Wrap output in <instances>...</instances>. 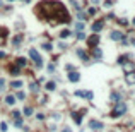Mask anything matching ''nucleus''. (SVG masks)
Returning a JSON list of instances; mask_svg holds the SVG:
<instances>
[{
	"label": "nucleus",
	"instance_id": "obj_25",
	"mask_svg": "<svg viewBox=\"0 0 135 132\" xmlns=\"http://www.w3.org/2000/svg\"><path fill=\"white\" fill-rule=\"evenodd\" d=\"M14 124H16V127H22V118H21V117L14 118Z\"/></svg>",
	"mask_w": 135,
	"mask_h": 132
},
{
	"label": "nucleus",
	"instance_id": "obj_7",
	"mask_svg": "<svg viewBox=\"0 0 135 132\" xmlns=\"http://www.w3.org/2000/svg\"><path fill=\"white\" fill-rule=\"evenodd\" d=\"M103 26H104V21H103V19H99V21L92 22V33H99V31L103 29Z\"/></svg>",
	"mask_w": 135,
	"mask_h": 132
},
{
	"label": "nucleus",
	"instance_id": "obj_12",
	"mask_svg": "<svg viewBox=\"0 0 135 132\" xmlns=\"http://www.w3.org/2000/svg\"><path fill=\"white\" fill-rule=\"evenodd\" d=\"M77 55L82 58V60H84V62H87V60H89V55H87V52H86V50L79 48V50H77Z\"/></svg>",
	"mask_w": 135,
	"mask_h": 132
},
{
	"label": "nucleus",
	"instance_id": "obj_26",
	"mask_svg": "<svg viewBox=\"0 0 135 132\" xmlns=\"http://www.w3.org/2000/svg\"><path fill=\"white\" fill-rule=\"evenodd\" d=\"M16 98H17V99H24V98H26L24 91H19V93H17V95H16Z\"/></svg>",
	"mask_w": 135,
	"mask_h": 132
},
{
	"label": "nucleus",
	"instance_id": "obj_5",
	"mask_svg": "<svg viewBox=\"0 0 135 132\" xmlns=\"http://www.w3.org/2000/svg\"><path fill=\"white\" fill-rule=\"evenodd\" d=\"M89 127L92 129V130H101V129H104V125H103V122H99V120H91Z\"/></svg>",
	"mask_w": 135,
	"mask_h": 132
},
{
	"label": "nucleus",
	"instance_id": "obj_34",
	"mask_svg": "<svg viewBox=\"0 0 135 132\" xmlns=\"http://www.w3.org/2000/svg\"><path fill=\"white\" fill-rule=\"evenodd\" d=\"M43 48H45V50H48V52H50V50H51V43H45V45H43Z\"/></svg>",
	"mask_w": 135,
	"mask_h": 132
},
{
	"label": "nucleus",
	"instance_id": "obj_16",
	"mask_svg": "<svg viewBox=\"0 0 135 132\" xmlns=\"http://www.w3.org/2000/svg\"><path fill=\"white\" fill-rule=\"evenodd\" d=\"M111 40H115V41H118V40H123V34L120 33V31H113V33H111Z\"/></svg>",
	"mask_w": 135,
	"mask_h": 132
},
{
	"label": "nucleus",
	"instance_id": "obj_29",
	"mask_svg": "<svg viewBox=\"0 0 135 132\" xmlns=\"http://www.w3.org/2000/svg\"><path fill=\"white\" fill-rule=\"evenodd\" d=\"M77 40H86V34L82 33V31H79L77 33Z\"/></svg>",
	"mask_w": 135,
	"mask_h": 132
},
{
	"label": "nucleus",
	"instance_id": "obj_2",
	"mask_svg": "<svg viewBox=\"0 0 135 132\" xmlns=\"http://www.w3.org/2000/svg\"><path fill=\"white\" fill-rule=\"evenodd\" d=\"M125 113H127V105H125V101H118V103H115V108L111 110L110 115L113 118H116V117H122Z\"/></svg>",
	"mask_w": 135,
	"mask_h": 132
},
{
	"label": "nucleus",
	"instance_id": "obj_24",
	"mask_svg": "<svg viewBox=\"0 0 135 132\" xmlns=\"http://www.w3.org/2000/svg\"><path fill=\"white\" fill-rule=\"evenodd\" d=\"M22 111H24V117H29L31 113H33V108H31V106H26Z\"/></svg>",
	"mask_w": 135,
	"mask_h": 132
},
{
	"label": "nucleus",
	"instance_id": "obj_6",
	"mask_svg": "<svg viewBox=\"0 0 135 132\" xmlns=\"http://www.w3.org/2000/svg\"><path fill=\"white\" fill-rule=\"evenodd\" d=\"M87 43H89V46H98V43H99V34L94 33L92 36H89V38H87Z\"/></svg>",
	"mask_w": 135,
	"mask_h": 132
},
{
	"label": "nucleus",
	"instance_id": "obj_38",
	"mask_svg": "<svg viewBox=\"0 0 135 132\" xmlns=\"http://www.w3.org/2000/svg\"><path fill=\"white\" fill-rule=\"evenodd\" d=\"M118 22H120L122 26H127V24H128V21H127V19H122V21H118Z\"/></svg>",
	"mask_w": 135,
	"mask_h": 132
},
{
	"label": "nucleus",
	"instance_id": "obj_23",
	"mask_svg": "<svg viewBox=\"0 0 135 132\" xmlns=\"http://www.w3.org/2000/svg\"><path fill=\"white\" fill-rule=\"evenodd\" d=\"M69 36H70V31H69V29H63V31L60 33V38H62V40H63V38H69Z\"/></svg>",
	"mask_w": 135,
	"mask_h": 132
},
{
	"label": "nucleus",
	"instance_id": "obj_13",
	"mask_svg": "<svg viewBox=\"0 0 135 132\" xmlns=\"http://www.w3.org/2000/svg\"><path fill=\"white\" fill-rule=\"evenodd\" d=\"M5 38H7V28H0V45L5 43Z\"/></svg>",
	"mask_w": 135,
	"mask_h": 132
},
{
	"label": "nucleus",
	"instance_id": "obj_32",
	"mask_svg": "<svg viewBox=\"0 0 135 132\" xmlns=\"http://www.w3.org/2000/svg\"><path fill=\"white\" fill-rule=\"evenodd\" d=\"M115 4V2H113V0H104V5H106V7H111V5Z\"/></svg>",
	"mask_w": 135,
	"mask_h": 132
},
{
	"label": "nucleus",
	"instance_id": "obj_30",
	"mask_svg": "<svg viewBox=\"0 0 135 132\" xmlns=\"http://www.w3.org/2000/svg\"><path fill=\"white\" fill-rule=\"evenodd\" d=\"M75 28H77V31H82V29H84V22H77Z\"/></svg>",
	"mask_w": 135,
	"mask_h": 132
},
{
	"label": "nucleus",
	"instance_id": "obj_4",
	"mask_svg": "<svg viewBox=\"0 0 135 132\" xmlns=\"http://www.w3.org/2000/svg\"><path fill=\"white\" fill-rule=\"evenodd\" d=\"M75 96H79V98H87V99H92L94 98V95L91 93V91H75Z\"/></svg>",
	"mask_w": 135,
	"mask_h": 132
},
{
	"label": "nucleus",
	"instance_id": "obj_31",
	"mask_svg": "<svg viewBox=\"0 0 135 132\" xmlns=\"http://www.w3.org/2000/svg\"><path fill=\"white\" fill-rule=\"evenodd\" d=\"M0 130H2V132L7 130V124H5V122H2V124H0Z\"/></svg>",
	"mask_w": 135,
	"mask_h": 132
},
{
	"label": "nucleus",
	"instance_id": "obj_41",
	"mask_svg": "<svg viewBox=\"0 0 135 132\" xmlns=\"http://www.w3.org/2000/svg\"><path fill=\"white\" fill-rule=\"evenodd\" d=\"M22 2H31V0H22Z\"/></svg>",
	"mask_w": 135,
	"mask_h": 132
},
{
	"label": "nucleus",
	"instance_id": "obj_22",
	"mask_svg": "<svg viewBox=\"0 0 135 132\" xmlns=\"http://www.w3.org/2000/svg\"><path fill=\"white\" fill-rule=\"evenodd\" d=\"M10 87L19 89V87H22V83H21V81H12V83H10Z\"/></svg>",
	"mask_w": 135,
	"mask_h": 132
},
{
	"label": "nucleus",
	"instance_id": "obj_20",
	"mask_svg": "<svg viewBox=\"0 0 135 132\" xmlns=\"http://www.w3.org/2000/svg\"><path fill=\"white\" fill-rule=\"evenodd\" d=\"M21 41H22V34H17L16 38L12 40V43H14V46H19L21 45Z\"/></svg>",
	"mask_w": 135,
	"mask_h": 132
},
{
	"label": "nucleus",
	"instance_id": "obj_18",
	"mask_svg": "<svg viewBox=\"0 0 135 132\" xmlns=\"http://www.w3.org/2000/svg\"><path fill=\"white\" fill-rule=\"evenodd\" d=\"M9 70L12 72V76H19L21 74V67H17V65H10V67H9Z\"/></svg>",
	"mask_w": 135,
	"mask_h": 132
},
{
	"label": "nucleus",
	"instance_id": "obj_45",
	"mask_svg": "<svg viewBox=\"0 0 135 132\" xmlns=\"http://www.w3.org/2000/svg\"><path fill=\"white\" fill-rule=\"evenodd\" d=\"M110 132H115V130H110Z\"/></svg>",
	"mask_w": 135,
	"mask_h": 132
},
{
	"label": "nucleus",
	"instance_id": "obj_40",
	"mask_svg": "<svg viewBox=\"0 0 135 132\" xmlns=\"http://www.w3.org/2000/svg\"><path fill=\"white\" fill-rule=\"evenodd\" d=\"M62 132H72V130H70V129H67V127H65V129H63V130H62Z\"/></svg>",
	"mask_w": 135,
	"mask_h": 132
},
{
	"label": "nucleus",
	"instance_id": "obj_3",
	"mask_svg": "<svg viewBox=\"0 0 135 132\" xmlns=\"http://www.w3.org/2000/svg\"><path fill=\"white\" fill-rule=\"evenodd\" d=\"M29 57L33 58V62L36 64V67H43V58H41V55L38 53V52H36L34 48L29 50Z\"/></svg>",
	"mask_w": 135,
	"mask_h": 132
},
{
	"label": "nucleus",
	"instance_id": "obj_8",
	"mask_svg": "<svg viewBox=\"0 0 135 132\" xmlns=\"http://www.w3.org/2000/svg\"><path fill=\"white\" fill-rule=\"evenodd\" d=\"M91 53H92L94 58H101L103 57V50L99 48V46H91Z\"/></svg>",
	"mask_w": 135,
	"mask_h": 132
},
{
	"label": "nucleus",
	"instance_id": "obj_28",
	"mask_svg": "<svg viewBox=\"0 0 135 132\" xmlns=\"http://www.w3.org/2000/svg\"><path fill=\"white\" fill-rule=\"evenodd\" d=\"M5 84H7V83H5V79H0V91L5 89Z\"/></svg>",
	"mask_w": 135,
	"mask_h": 132
},
{
	"label": "nucleus",
	"instance_id": "obj_1",
	"mask_svg": "<svg viewBox=\"0 0 135 132\" xmlns=\"http://www.w3.org/2000/svg\"><path fill=\"white\" fill-rule=\"evenodd\" d=\"M36 14L41 17V21L55 19L58 22H70V16L65 10V5L57 0H45L36 7Z\"/></svg>",
	"mask_w": 135,
	"mask_h": 132
},
{
	"label": "nucleus",
	"instance_id": "obj_44",
	"mask_svg": "<svg viewBox=\"0 0 135 132\" xmlns=\"http://www.w3.org/2000/svg\"><path fill=\"white\" fill-rule=\"evenodd\" d=\"M9 2H14V0H9Z\"/></svg>",
	"mask_w": 135,
	"mask_h": 132
},
{
	"label": "nucleus",
	"instance_id": "obj_14",
	"mask_svg": "<svg viewBox=\"0 0 135 132\" xmlns=\"http://www.w3.org/2000/svg\"><path fill=\"white\" fill-rule=\"evenodd\" d=\"M16 65L17 67H26L28 65V60L24 57H19V58H16Z\"/></svg>",
	"mask_w": 135,
	"mask_h": 132
},
{
	"label": "nucleus",
	"instance_id": "obj_36",
	"mask_svg": "<svg viewBox=\"0 0 135 132\" xmlns=\"http://www.w3.org/2000/svg\"><path fill=\"white\" fill-rule=\"evenodd\" d=\"M17 117H21V113H19V111H12V118H17Z\"/></svg>",
	"mask_w": 135,
	"mask_h": 132
},
{
	"label": "nucleus",
	"instance_id": "obj_15",
	"mask_svg": "<svg viewBox=\"0 0 135 132\" xmlns=\"http://www.w3.org/2000/svg\"><path fill=\"white\" fill-rule=\"evenodd\" d=\"M72 118H74L75 124H79V125L82 124V115H80V113H77V111H74V113H72Z\"/></svg>",
	"mask_w": 135,
	"mask_h": 132
},
{
	"label": "nucleus",
	"instance_id": "obj_33",
	"mask_svg": "<svg viewBox=\"0 0 135 132\" xmlns=\"http://www.w3.org/2000/svg\"><path fill=\"white\" fill-rule=\"evenodd\" d=\"M128 60V57H120L118 58V64H123V62H127Z\"/></svg>",
	"mask_w": 135,
	"mask_h": 132
},
{
	"label": "nucleus",
	"instance_id": "obj_27",
	"mask_svg": "<svg viewBox=\"0 0 135 132\" xmlns=\"http://www.w3.org/2000/svg\"><path fill=\"white\" fill-rule=\"evenodd\" d=\"M38 87H39V86H38L36 83H31V91H33V93H36V91H38Z\"/></svg>",
	"mask_w": 135,
	"mask_h": 132
},
{
	"label": "nucleus",
	"instance_id": "obj_39",
	"mask_svg": "<svg viewBox=\"0 0 135 132\" xmlns=\"http://www.w3.org/2000/svg\"><path fill=\"white\" fill-rule=\"evenodd\" d=\"M5 57H7V55H5L4 52H0V58H5Z\"/></svg>",
	"mask_w": 135,
	"mask_h": 132
},
{
	"label": "nucleus",
	"instance_id": "obj_35",
	"mask_svg": "<svg viewBox=\"0 0 135 132\" xmlns=\"http://www.w3.org/2000/svg\"><path fill=\"white\" fill-rule=\"evenodd\" d=\"M87 12H89V16H94V14H96V9H94V7H91Z\"/></svg>",
	"mask_w": 135,
	"mask_h": 132
},
{
	"label": "nucleus",
	"instance_id": "obj_10",
	"mask_svg": "<svg viewBox=\"0 0 135 132\" xmlns=\"http://www.w3.org/2000/svg\"><path fill=\"white\" fill-rule=\"evenodd\" d=\"M125 81H127V84H135V70L125 74Z\"/></svg>",
	"mask_w": 135,
	"mask_h": 132
},
{
	"label": "nucleus",
	"instance_id": "obj_42",
	"mask_svg": "<svg viewBox=\"0 0 135 132\" xmlns=\"http://www.w3.org/2000/svg\"><path fill=\"white\" fill-rule=\"evenodd\" d=\"M0 7H2V0H0Z\"/></svg>",
	"mask_w": 135,
	"mask_h": 132
},
{
	"label": "nucleus",
	"instance_id": "obj_21",
	"mask_svg": "<svg viewBox=\"0 0 135 132\" xmlns=\"http://www.w3.org/2000/svg\"><path fill=\"white\" fill-rule=\"evenodd\" d=\"M55 87H57V84H55L53 81H48V83H46V89L48 91H55Z\"/></svg>",
	"mask_w": 135,
	"mask_h": 132
},
{
	"label": "nucleus",
	"instance_id": "obj_19",
	"mask_svg": "<svg viewBox=\"0 0 135 132\" xmlns=\"http://www.w3.org/2000/svg\"><path fill=\"white\" fill-rule=\"evenodd\" d=\"M5 103H7V105H14V103H16V96L7 95V96H5Z\"/></svg>",
	"mask_w": 135,
	"mask_h": 132
},
{
	"label": "nucleus",
	"instance_id": "obj_17",
	"mask_svg": "<svg viewBox=\"0 0 135 132\" xmlns=\"http://www.w3.org/2000/svg\"><path fill=\"white\" fill-rule=\"evenodd\" d=\"M111 101H113V103H118V101H122V96H120L116 91H113V93H111Z\"/></svg>",
	"mask_w": 135,
	"mask_h": 132
},
{
	"label": "nucleus",
	"instance_id": "obj_11",
	"mask_svg": "<svg viewBox=\"0 0 135 132\" xmlns=\"http://www.w3.org/2000/svg\"><path fill=\"white\" fill-rule=\"evenodd\" d=\"M122 65H123V70H125V74L133 70V62H128V60H127V62H123Z\"/></svg>",
	"mask_w": 135,
	"mask_h": 132
},
{
	"label": "nucleus",
	"instance_id": "obj_9",
	"mask_svg": "<svg viewBox=\"0 0 135 132\" xmlns=\"http://www.w3.org/2000/svg\"><path fill=\"white\" fill-rule=\"evenodd\" d=\"M79 79H80V74L75 72V70H70V74H69V81L70 83H79Z\"/></svg>",
	"mask_w": 135,
	"mask_h": 132
},
{
	"label": "nucleus",
	"instance_id": "obj_43",
	"mask_svg": "<svg viewBox=\"0 0 135 132\" xmlns=\"http://www.w3.org/2000/svg\"><path fill=\"white\" fill-rule=\"evenodd\" d=\"M133 24H135V17H133Z\"/></svg>",
	"mask_w": 135,
	"mask_h": 132
},
{
	"label": "nucleus",
	"instance_id": "obj_37",
	"mask_svg": "<svg viewBox=\"0 0 135 132\" xmlns=\"http://www.w3.org/2000/svg\"><path fill=\"white\" fill-rule=\"evenodd\" d=\"M48 70H50V72H53V70H55V64H50V65H48Z\"/></svg>",
	"mask_w": 135,
	"mask_h": 132
}]
</instances>
